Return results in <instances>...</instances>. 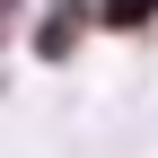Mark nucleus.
I'll use <instances>...</instances> for the list:
<instances>
[{"instance_id":"f257e3e1","label":"nucleus","mask_w":158,"mask_h":158,"mask_svg":"<svg viewBox=\"0 0 158 158\" xmlns=\"http://www.w3.org/2000/svg\"><path fill=\"white\" fill-rule=\"evenodd\" d=\"M70 44H79V0H62V9H53L44 27H35V53H44V62H62Z\"/></svg>"},{"instance_id":"f03ea898","label":"nucleus","mask_w":158,"mask_h":158,"mask_svg":"<svg viewBox=\"0 0 158 158\" xmlns=\"http://www.w3.org/2000/svg\"><path fill=\"white\" fill-rule=\"evenodd\" d=\"M158 0H106V27H149Z\"/></svg>"},{"instance_id":"7ed1b4c3","label":"nucleus","mask_w":158,"mask_h":158,"mask_svg":"<svg viewBox=\"0 0 158 158\" xmlns=\"http://www.w3.org/2000/svg\"><path fill=\"white\" fill-rule=\"evenodd\" d=\"M9 27H18V0H0V44H9Z\"/></svg>"}]
</instances>
